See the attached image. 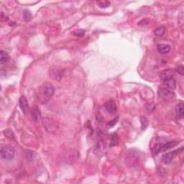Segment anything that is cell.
I'll list each match as a JSON object with an SVG mask.
<instances>
[{
  "instance_id": "d4e9b609",
  "label": "cell",
  "mask_w": 184,
  "mask_h": 184,
  "mask_svg": "<svg viewBox=\"0 0 184 184\" xmlns=\"http://www.w3.org/2000/svg\"><path fill=\"white\" fill-rule=\"evenodd\" d=\"M117 119H115V120H112V122H110L109 123V125L111 126V127H113V126L117 123Z\"/></svg>"
},
{
  "instance_id": "603a6c76",
  "label": "cell",
  "mask_w": 184,
  "mask_h": 184,
  "mask_svg": "<svg viewBox=\"0 0 184 184\" xmlns=\"http://www.w3.org/2000/svg\"><path fill=\"white\" fill-rule=\"evenodd\" d=\"M176 71L178 73V74H180V76H183V74H184V68H183V66H178V68H176Z\"/></svg>"
},
{
  "instance_id": "d6986e66",
  "label": "cell",
  "mask_w": 184,
  "mask_h": 184,
  "mask_svg": "<svg viewBox=\"0 0 184 184\" xmlns=\"http://www.w3.org/2000/svg\"><path fill=\"white\" fill-rule=\"evenodd\" d=\"M140 122H141L142 129H145L148 126V120L145 117H142L140 118Z\"/></svg>"
},
{
  "instance_id": "e0dca14e",
  "label": "cell",
  "mask_w": 184,
  "mask_h": 184,
  "mask_svg": "<svg viewBox=\"0 0 184 184\" xmlns=\"http://www.w3.org/2000/svg\"><path fill=\"white\" fill-rule=\"evenodd\" d=\"M111 3L108 1H96V4L98 7L100 8H107L110 6Z\"/></svg>"
},
{
  "instance_id": "9a60e30c",
  "label": "cell",
  "mask_w": 184,
  "mask_h": 184,
  "mask_svg": "<svg viewBox=\"0 0 184 184\" xmlns=\"http://www.w3.org/2000/svg\"><path fill=\"white\" fill-rule=\"evenodd\" d=\"M10 59V56H9L7 52H6L4 50H1L0 51V63L1 64H4Z\"/></svg>"
},
{
  "instance_id": "5b68a950",
  "label": "cell",
  "mask_w": 184,
  "mask_h": 184,
  "mask_svg": "<svg viewBox=\"0 0 184 184\" xmlns=\"http://www.w3.org/2000/svg\"><path fill=\"white\" fill-rule=\"evenodd\" d=\"M158 96H160L162 99L166 101L172 100L174 97V94L171 90L168 89L166 87H162L159 89L158 91Z\"/></svg>"
},
{
  "instance_id": "4fadbf2b",
  "label": "cell",
  "mask_w": 184,
  "mask_h": 184,
  "mask_svg": "<svg viewBox=\"0 0 184 184\" xmlns=\"http://www.w3.org/2000/svg\"><path fill=\"white\" fill-rule=\"evenodd\" d=\"M157 51L161 54H166L171 50V47L170 45L167 44H159L157 46Z\"/></svg>"
},
{
  "instance_id": "6da1fadb",
  "label": "cell",
  "mask_w": 184,
  "mask_h": 184,
  "mask_svg": "<svg viewBox=\"0 0 184 184\" xmlns=\"http://www.w3.org/2000/svg\"><path fill=\"white\" fill-rule=\"evenodd\" d=\"M55 93V87L50 83H45L40 87L38 94V101L41 104H47Z\"/></svg>"
},
{
  "instance_id": "5bb4252c",
  "label": "cell",
  "mask_w": 184,
  "mask_h": 184,
  "mask_svg": "<svg viewBox=\"0 0 184 184\" xmlns=\"http://www.w3.org/2000/svg\"><path fill=\"white\" fill-rule=\"evenodd\" d=\"M176 110V115L180 118H183L184 116V106L183 103H180V104H177L175 108Z\"/></svg>"
},
{
  "instance_id": "cb8c5ba5",
  "label": "cell",
  "mask_w": 184,
  "mask_h": 184,
  "mask_svg": "<svg viewBox=\"0 0 184 184\" xmlns=\"http://www.w3.org/2000/svg\"><path fill=\"white\" fill-rule=\"evenodd\" d=\"M34 157H35L34 153H33V152L27 151V159H29V160H33V159L34 158Z\"/></svg>"
},
{
  "instance_id": "ffe728a7",
  "label": "cell",
  "mask_w": 184,
  "mask_h": 184,
  "mask_svg": "<svg viewBox=\"0 0 184 184\" xmlns=\"http://www.w3.org/2000/svg\"><path fill=\"white\" fill-rule=\"evenodd\" d=\"M84 33H85V30L83 29H77L76 30H74L73 32L71 33V34L74 36L77 37H82L84 36Z\"/></svg>"
},
{
  "instance_id": "44dd1931",
  "label": "cell",
  "mask_w": 184,
  "mask_h": 184,
  "mask_svg": "<svg viewBox=\"0 0 184 184\" xmlns=\"http://www.w3.org/2000/svg\"><path fill=\"white\" fill-rule=\"evenodd\" d=\"M160 147H161V144H160V143L155 145V146L154 147L153 150H152V153H153L154 155H157V154H158L159 152H160Z\"/></svg>"
},
{
  "instance_id": "ba28073f",
  "label": "cell",
  "mask_w": 184,
  "mask_h": 184,
  "mask_svg": "<svg viewBox=\"0 0 184 184\" xmlns=\"http://www.w3.org/2000/svg\"><path fill=\"white\" fill-rule=\"evenodd\" d=\"M105 109L109 113L114 114L117 111V104L115 101L109 100L105 104Z\"/></svg>"
},
{
  "instance_id": "2e32d148",
  "label": "cell",
  "mask_w": 184,
  "mask_h": 184,
  "mask_svg": "<svg viewBox=\"0 0 184 184\" xmlns=\"http://www.w3.org/2000/svg\"><path fill=\"white\" fill-rule=\"evenodd\" d=\"M22 16H23V19L25 22H28L31 20L32 18V14L30 10H24L23 11V14H22Z\"/></svg>"
},
{
  "instance_id": "3957f363",
  "label": "cell",
  "mask_w": 184,
  "mask_h": 184,
  "mask_svg": "<svg viewBox=\"0 0 184 184\" xmlns=\"http://www.w3.org/2000/svg\"><path fill=\"white\" fill-rule=\"evenodd\" d=\"M1 157L4 160H12L15 157V150L11 145H5L1 149Z\"/></svg>"
},
{
  "instance_id": "8fae6325",
  "label": "cell",
  "mask_w": 184,
  "mask_h": 184,
  "mask_svg": "<svg viewBox=\"0 0 184 184\" xmlns=\"http://www.w3.org/2000/svg\"><path fill=\"white\" fill-rule=\"evenodd\" d=\"M178 142L177 141H173V142H170V143H167L166 144L162 145L161 144L160 147V152H163L166 151L167 150H170V149L174 148L175 146H176L178 145Z\"/></svg>"
},
{
  "instance_id": "7c38bea8",
  "label": "cell",
  "mask_w": 184,
  "mask_h": 184,
  "mask_svg": "<svg viewBox=\"0 0 184 184\" xmlns=\"http://www.w3.org/2000/svg\"><path fill=\"white\" fill-rule=\"evenodd\" d=\"M19 106H20L22 111L24 113H25L26 110L27 109L28 107V102L25 96H22V97L20 98V100H19Z\"/></svg>"
},
{
  "instance_id": "7a4b0ae2",
  "label": "cell",
  "mask_w": 184,
  "mask_h": 184,
  "mask_svg": "<svg viewBox=\"0 0 184 184\" xmlns=\"http://www.w3.org/2000/svg\"><path fill=\"white\" fill-rule=\"evenodd\" d=\"M42 122H43L45 130L49 133L55 132L59 127L58 122L54 119L50 118V117H43Z\"/></svg>"
},
{
  "instance_id": "52a82bcc",
  "label": "cell",
  "mask_w": 184,
  "mask_h": 184,
  "mask_svg": "<svg viewBox=\"0 0 184 184\" xmlns=\"http://www.w3.org/2000/svg\"><path fill=\"white\" fill-rule=\"evenodd\" d=\"M50 78L55 81H61L63 76V71L58 67H52L50 69Z\"/></svg>"
},
{
  "instance_id": "9c48e42d",
  "label": "cell",
  "mask_w": 184,
  "mask_h": 184,
  "mask_svg": "<svg viewBox=\"0 0 184 184\" xmlns=\"http://www.w3.org/2000/svg\"><path fill=\"white\" fill-rule=\"evenodd\" d=\"M173 75H174V71L172 69H166L161 72L160 78L165 81L173 78Z\"/></svg>"
},
{
  "instance_id": "7402d4cb",
  "label": "cell",
  "mask_w": 184,
  "mask_h": 184,
  "mask_svg": "<svg viewBox=\"0 0 184 184\" xmlns=\"http://www.w3.org/2000/svg\"><path fill=\"white\" fill-rule=\"evenodd\" d=\"M118 143V137H117V134H114L112 137V141H111V146L113 145H116Z\"/></svg>"
},
{
  "instance_id": "30bf717a",
  "label": "cell",
  "mask_w": 184,
  "mask_h": 184,
  "mask_svg": "<svg viewBox=\"0 0 184 184\" xmlns=\"http://www.w3.org/2000/svg\"><path fill=\"white\" fill-rule=\"evenodd\" d=\"M164 85L166 86V88H167L170 90H174L176 88V81L174 80V78H170L167 81H165Z\"/></svg>"
},
{
  "instance_id": "8992f818",
  "label": "cell",
  "mask_w": 184,
  "mask_h": 184,
  "mask_svg": "<svg viewBox=\"0 0 184 184\" xmlns=\"http://www.w3.org/2000/svg\"><path fill=\"white\" fill-rule=\"evenodd\" d=\"M31 117L35 122H40L41 120V111L38 106H33L30 109Z\"/></svg>"
},
{
  "instance_id": "277c9868",
  "label": "cell",
  "mask_w": 184,
  "mask_h": 184,
  "mask_svg": "<svg viewBox=\"0 0 184 184\" xmlns=\"http://www.w3.org/2000/svg\"><path fill=\"white\" fill-rule=\"evenodd\" d=\"M182 150H183V148L178 149V150L167 152V153L166 154H163V155H162V157H161V160H162L163 163L165 164L171 163L173 159H174L180 152H182Z\"/></svg>"
},
{
  "instance_id": "ac0fdd59",
  "label": "cell",
  "mask_w": 184,
  "mask_h": 184,
  "mask_svg": "<svg viewBox=\"0 0 184 184\" xmlns=\"http://www.w3.org/2000/svg\"><path fill=\"white\" fill-rule=\"evenodd\" d=\"M166 33V27H160L157 28L155 31H154V34L156 36H163Z\"/></svg>"
}]
</instances>
